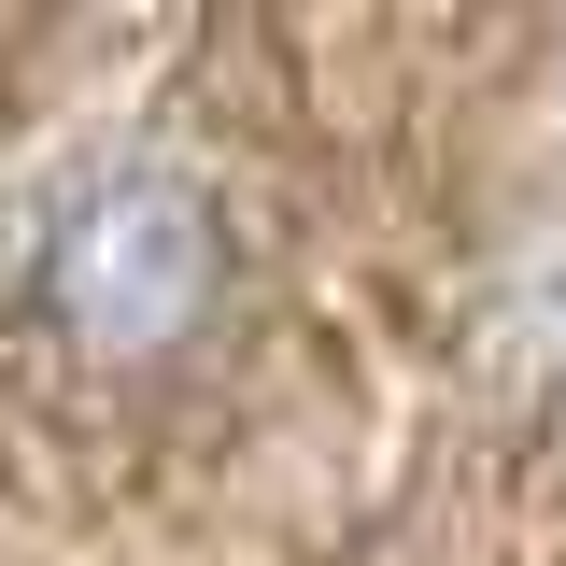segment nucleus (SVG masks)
<instances>
[{"label":"nucleus","mask_w":566,"mask_h":566,"mask_svg":"<svg viewBox=\"0 0 566 566\" xmlns=\"http://www.w3.org/2000/svg\"><path fill=\"white\" fill-rule=\"evenodd\" d=\"M227 297V199L185 156H85L29 212V326L85 368H170Z\"/></svg>","instance_id":"1"},{"label":"nucleus","mask_w":566,"mask_h":566,"mask_svg":"<svg viewBox=\"0 0 566 566\" xmlns=\"http://www.w3.org/2000/svg\"><path fill=\"white\" fill-rule=\"evenodd\" d=\"M482 340H495V382L524 397V424H538V439H566V255H538V270L495 297Z\"/></svg>","instance_id":"2"}]
</instances>
